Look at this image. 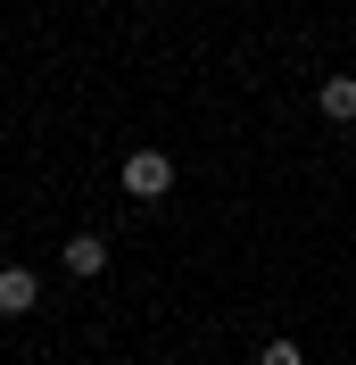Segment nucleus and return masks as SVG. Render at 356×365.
I'll list each match as a JSON object with an SVG mask.
<instances>
[{"mask_svg": "<svg viewBox=\"0 0 356 365\" xmlns=\"http://www.w3.org/2000/svg\"><path fill=\"white\" fill-rule=\"evenodd\" d=\"M67 274H83V282L108 274V241H100V232H75V241H67Z\"/></svg>", "mask_w": 356, "mask_h": 365, "instance_id": "4", "label": "nucleus"}, {"mask_svg": "<svg viewBox=\"0 0 356 365\" xmlns=\"http://www.w3.org/2000/svg\"><path fill=\"white\" fill-rule=\"evenodd\" d=\"M33 299H42V282L25 266H0V316H33Z\"/></svg>", "mask_w": 356, "mask_h": 365, "instance_id": "2", "label": "nucleus"}, {"mask_svg": "<svg viewBox=\"0 0 356 365\" xmlns=\"http://www.w3.org/2000/svg\"><path fill=\"white\" fill-rule=\"evenodd\" d=\"M257 365H307V349H298V341H266V349H257Z\"/></svg>", "mask_w": 356, "mask_h": 365, "instance_id": "5", "label": "nucleus"}, {"mask_svg": "<svg viewBox=\"0 0 356 365\" xmlns=\"http://www.w3.org/2000/svg\"><path fill=\"white\" fill-rule=\"evenodd\" d=\"M315 108L332 116V125H356V75H323V91H315Z\"/></svg>", "mask_w": 356, "mask_h": 365, "instance_id": "3", "label": "nucleus"}, {"mask_svg": "<svg viewBox=\"0 0 356 365\" xmlns=\"http://www.w3.org/2000/svg\"><path fill=\"white\" fill-rule=\"evenodd\" d=\"M116 175H125V191H133V200H166V191H174V158H157V150H133Z\"/></svg>", "mask_w": 356, "mask_h": 365, "instance_id": "1", "label": "nucleus"}]
</instances>
